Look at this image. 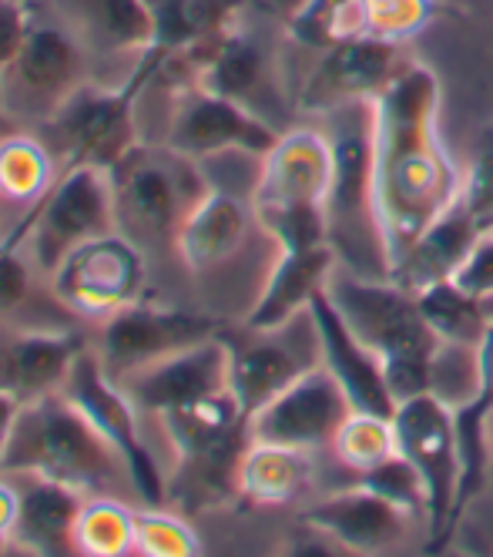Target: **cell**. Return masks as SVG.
Masks as SVG:
<instances>
[{
  "instance_id": "1",
  "label": "cell",
  "mask_w": 493,
  "mask_h": 557,
  "mask_svg": "<svg viewBox=\"0 0 493 557\" xmlns=\"http://www.w3.org/2000/svg\"><path fill=\"white\" fill-rule=\"evenodd\" d=\"M436 82L420 64L403 67L373 98L377 212L390 275L417 235L460 198L464 182L433 135Z\"/></svg>"
},
{
  "instance_id": "2",
  "label": "cell",
  "mask_w": 493,
  "mask_h": 557,
  "mask_svg": "<svg viewBox=\"0 0 493 557\" xmlns=\"http://www.w3.org/2000/svg\"><path fill=\"white\" fill-rule=\"evenodd\" d=\"M0 470H27L67 484L77 494H114L121 481L135 484L128 457L64 389L21 404L8 447L0 454Z\"/></svg>"
},
{
  "instance_id": "3",
  "label": "cell",
  "mask_w": 493,
  "mask_h": 557,
  "mask_svg": "<svg viewBox=\"0 0 493 557\" xmlns=\"http://www.w3.org/2000/svg\"><path fill=\"white\" fill-rule=\"evenodd\" d=\"M322 289L356 339L380 356L396 404L433 393V360L443 343L423 320L414 293L396 283L383 286L353 272H329Z\"/></svg>"
},
{
  "instance_id": "4",
  "label": "cell",
  "mask_w": 493,
  "mask_h": 557,
  "mask_svg": "<svg viewBox=\"0 0 493 557\" xmlns=\"http://www.w3.org/2000/svg\"><path fill=\"white\" fill-rule=\"evenodd\" d=\"M266 172L256 188V212L282 249H312L325 238V198L333 178L329 138L299 132L279 138L266 154Z\"/></svg>"
},
{
  "instance_id": "5",
  "label": "cell",
  "mask_w": 493,
  "mask_h": 557,
  "mask_svg": "<svg viewBox=\"0 0 493 557\" xmlns=\"http://www.w3.org/2000/svg\"><path fill=\"white\" fill-rule=\"evenodd\" d=\"M393 436H396V450L420 470L427 484L430 544L440 547L446 534L457 528V497L464 481L454 407L436 393L403 400L396 404L393 413Z\"/></svg>"
},
{
  "instance_id": "6",
  "label": "cell",
  "mask_w": 493,
  "mask_h": 557,
  "mask_svg": "<svg viewBox=\"0 0 493 557\" xmlns=\"http://www.w3.org/2000/svg\"><path fill=\"white\" fill-rule=\"evenodd\" d=\"M185 154L169 148V154L128 148L108 169L111 191H114V222L121 235L135 246H155L164 238H175L182 222L188 219L192 206L185 209Z\"/></svg>"
},
{
  "instance_id": "7",
  "label": "cell",
  "mask_w": 493,
  "mask_h": 557,
  "mask_svg": "<svg viewBox=\"0 0 493 557\" xmlns=\"http://www.w3.org/2000/svg\"><path fill=\"white\" fill-rule=\"evenodd\" d=\"M88 48L67 24L27 30L17 58L0 74V111L8 117L51 122L81 91Z\"/></svg>"
},
{
  "instance_id": "8",
  "label": "cell",
  "mask_w": 493,
  "mask_h": 557,
  "mask_svg": "<svg viewBox=\"0 0 493 557\" xmlns=\"http://www.w3.org/2000/svg\"><path fill=\"white\" fill-rule=\"evenodd\" d=\"M349 413L356 410L343 393L340 380L325 367H309L303 376H296L266 407H259L245 420V441L259 447L309 454L319 447H333Z\"/></svg>"
},
{
  "instance_id": "9",
  "label": "cell",
  "mask_w": 493,
  "mask_h": 557,
  "mask_svg": "<svg viewBox=\"0 0 493 557\" xmlns=\"http://www.w3.org/2000/svg\"><path fill=\"white\" fill-rule=\"evenodd\" d=\"M30 222L34 225H24L17 235L37 228L34 252L45 269H58L74 249L91 243V238L108 235L114 222V191L108 169L77 165L64 172L54 188L37 198Z\"/></svg>"
},
{
  "instance_id": "10",
  "label": "cell",
  "mask_w": 493,
  "mask_h": 557,
  "mask_svg": "<svg viewBox=\"0 0 493 557\" xmlns=\"http://www.w3.org/2000/svg\"><path fill=\"white\" fill-rule=\"evenodd\" d=\"M125 400L141 413H169L205 396L229 389V343L222 333L161 356L125 376H118Z\"/></svg>"
},
{
  "instance_id": "11",
  "label": "cell",
  "mask_w": 493,
  "mask_h": 557,
  "mask_svg": "<svg viewBox=\"0 0 493 557\" xmlns=\"http://www.w3.org/2000/svg\"><path fill=\"white\" fill-rule=\"evenodd\" d=\"M215 336L212 320H198L188 312H169V309H145V306H125L111 312V320L101 330V370L118 380L145 363H155L161 356L178 352L185 346H195L201 339Z\"/></svg>"
},
{
  "instance_id": "12",
  "label": "cell",
  "mask_w": 493,
  "mask_h": 557,
  "mask_svg": "<svg viewBox=\"0 0 493 557\" xmlns=\"http://www.w3.org/2000/svg\"><path fill=\"white\" fill-rule=\"evenodd\" d=\"M164 145L185 158L225 154V151L269 154L279 145V135L245 104L195 88L178 101L175 117L169 125V141Z\"/></svg>"
},
{
  "instance_id": "13",
  "label": "cell",
  "mask_w": 493,
  "mask_h": 557,
  "mask_svg": "<svg viewBox=\"0 0 493 557\" xmlns=\"http://www.w3.org/2000/svg\"><path fill=\"white\" fill-rule=\"evenodd\" d=\"M309 315H312V330H316L322 367L340 380L353 410L393 420L396 400H393V393L386 386V373H383L380 356L356 339V333L346 326V320L333 306V299L325 296V289H319L312 296Z\"/></svg>"
},
{
  "instance_id": "14",
  "label": "cell",
  "mask_w": 493,
  "mask_h": 557,
  "mask_svg": "<svg viewBox=\"0 0 493 557\" xmlns=\"http://www.w3.org/2000/svg\"><path fill=\"white\" fill-rule=\"evenodd\" d=\"M303 517L309 528L322 531L329 541L343 544L353 554L396 550L399 544H406L409 521H420V517L399 510L362 484L312 504Z\"/></svg>"
},
{
  "instance_id": "15",
  "label": "cell",
  "mask_w": 493,
  "mask_h": 557,
  "mask_svg": "<svg viewBox=\"0 0 493 557\" xmlns=\"http://www.w3.org/2000/svg\"><path fill=\"white\" fill-rule=\"evenodd\" d=\"M61 265L67 272L71 302L88 309H101V306H111L114 312L125 309L141 283L135 243H128L125 235L91 238V243L74 249Z\"/></svg>"
},
{
  "instance_id": "16",
  "label": "cell",
  "mask_w": 493,
  "mask_h": 557,
  "mask_svg": "<svg viewBox=\"0 0 493 557\" xmlns=\"http://www.w3.org/2000/svg\"><path fill=\"white\" fill-rule=\"evenodd\" d=\"M396 74V41H386L377 34L349 37V41L329 48L309 85V101L340 104L356 98H377Z\"/></svg>"
},
{
  "instance_id": "17",
  "label": "cell",
  "mask_w": 493,
  "mask_h": 557,
  "mask_svg": "<svg viewBox=\"0 0 493 557\" xmlns=\"http://www.w3.org/2000/svg\"><path fill=\"white\" fill-rule=\"evenodd\" d=\"M480 225L470 219V212L460 206V198L449 206L443 215H436L420 235L417 243L409 246V252L403 256V262L393 269V283L420 293L433 283H443V278H454L457 269L464 265V259L473 252L477 238H480Z\"/></svg>"
},
{
  "instance_id": "18",
  "label": "cell",
  "mask_w": 493,
  "mask_h": 557,
  "mask_svg": "<svg viewBox=\"0 0 493 557\" xmlns=\"http://www.w3.org/2000/svg\"><path fill=\"white\" fill-rule=\"evenodd\" d=\"M336 265V249L322 243L312 249H282L279 265L272 269L262 299L249 312V330H282L293 323L303 309H309L312 296L325 286L329 272Z\"/></svg>"
},
{
  "instance_id": "19",
  "label": "cell",
  "mask_w": 493,
  "mask_h": 557,
  "mask_svg": "<svg viewBox=\"0 0 493 557\" xmlns=\"http://www.w3.org/2000/svg\"><path fill=\"white\" fill-rule=\"evenodd\" d=\"M249 333H256V339L235 346L229 343V389L238 400L245 420L309 370L289 346L272 336L275 330H249Z\"/></svg>"
},
{
  "instance_id": "20",
  "label": "cell",
  "mask_w": 493,
  "mask_h": 557,
  "mask_svg": "<svg viewBox=\"0 0 493 557\" xmlns=\"http://www.w3.org/2000/svg\"><path fill=\"white\" fill-rule=\"evenodd\" d=\"M64 24L95 54H132L151 48V11L145 0H58Z\"/></svg>"
},
{
  "instance_id": "21",
  "label": "cell",
  "mask_w": 493,
  "mask_h": 557,
  "mask_svg": "<svg viewBox=\"0 0 493 557\" xmlns=\"http://www.w3.org/2000/svg\"><path fill=\"white\" fill-rule=\"evenodd\" d=\"M11 531L17 544L40 554H67L81 531V494L67 484L37 476V484L17 494Z\"/></svg>"
},
{
  "instance_id": "22",
  "label": "cell",
  "mask_w": 493,
  "mask_h": 557,
  "mask_svg": "<svg viewBox=\"0 0 493 557\" xmlns=\"http://www.w3.org/2000/svg\"><path fill=\"white\" fill-rule=\"evenodd\" d=\"M85 349L77 336H40L27 333L0 352V389H8L17 400H34L51 389H61L71 363Z\"/></svg>"
},
{
  "instance_id": "23",
  "label": "cell",
  "mask_w": 493,
  "mask_h": 557,
  "mask_svg": "<svg viewBox=\"0 0 493 557\" xmlns=\"http://www.w3.org/2000/svg\"><path fill=\"white\" fill-rule=\"evenodd\" d=\"M245 228H249V215L238 198L225 191L201 195L178 232L182 256L192 269H209L242 246Z\"/></svg>"
},
{
  "instance_id": "24",
  "label": "cell",
  "mask_w": 493,
  "mask_h": 557,
  "mask_svg": "<svg viewBox=\"0 0 493 557\" xmlns=\"http://www.w3.org/2000/svg\"><path fill=\"white\" fill-rule=\"evenodd\" d=\"M414 296L420 302L423 320L430 323V330L436 333V339L443 346L480 349V343L493 323V320H486L483 299L470 296L464 286L454 283V278H443V283H433Z\"/></svg>"
},
{
  "instance_id": "25",
  "label": "cell",
  "mask_w": 493,
  "mask_h": 557,
  "mask_svg": "<svg viewBox=\"0 0 493 557\" xmlns=\"http://www.w3.org/2000/svg\"><path fill=\"white\" fill-rule=\"evenodd\" d=\"M252 454L242 460L238 484L245 494H256L262 500H285L293 497L306 476V454L282 450V447H259L249 444Z\"/></svg>"
},
{
  "instance_id": "26",
  "label": "cell",
  "mask_w": 493,
  "mask_h": 557,
  "mask_svg": "<svg viewBox=\"0 0 493 557\" xmlns=\"http://www.w3.org/2000/svg\"><path fill=\"white\" fill-rule=\"evenodd\" d=\"M359 484L369 487L373 494H380L383 500L396 504L399 510L420 517V521H430V497H427V484L420 470L409 463L399 450L390 454L383 463L369 467L359 473Z\"/></svg>"
},
{
  "instance_id": "27",
  "label": "cell",
  "mask_w": 493,
  "mask_h": 557,
  "mask_svg": "<svg viewBox=\"0 0 493 557\" xmlns=\"http://www.w3.org/2000/svg\"><path fill=\"white\" fill-rule=\"evenodd\" d=\"M336 457L353 467L356 473L383 463L390 454H396V436H393V420L369 417V413H349V420L340 426L333 441Z\"/></svg>"
},
{
  "instance_id": "28",
  "label": "cell",
  "mask_w": 493,
  "mask_h": 557,
  "mask_svg": "<svg viewBox=\"0 0 493 557\" xmlns=\"http://www.w3.org/2000/svg\"><path fill=\"white\" fill-rule=\"evenodd\" d=\"M430 14V0H366V24L369 34L399 41L414 34Z\"/></svg>"
},
{
  "instance_id": "29",
  "label": "cell",
  "mask_w": 493,
  "mask_h": 557,
  "mask_svg": "<svg viewBox=\"0 0 493 557\" xmlns=\"http://www.w3.org/2000/svg\"><path fill=\"white\" fill-rule=\"evenodd\" d=\"M460 206L470 212V219L480 225V232L493 228V145L480 151L473 169L464 178L460 188Z\"/></svg>"
},
{
  "instance_id": "30",
  "label": "cell",
  "mask_w": 493,
  "mask_h": 557,
  "mask_svg": "<svg viewBox=\"0 0 493 557\" xmlns=\"http://www.w3.org/2000/svg\"><path fill=\"white\" fill-rule=\"evenodd\" d=\"M454 283L464 286V289H467L470 296H477V299L493 296V228L483 232V235L477 238L473 252H470V256L464 259V265L457 269Z\"/></svg>"
},
{
  "instance_id": "31",
  "label": "cell",
  "mask_w": 493,
  "mask_h": 557,
  "mask_svg": "<svg viewBox=\"0 0 493 557\" xmlns=\"http://www.w3.org/2000/svg\"><path fill=\"white\" fill-rule=\"evenodd\" d=\"M30 30V14L24 0H0V74L17 58Z\"/></svg>"
},
{
  "instance_id": "32",
  "label": "cell",
  "mask_w": 493,
  "mask_h": 557,
  "mask_svg": "<svg viewBox=\"0 0 493 557\" xmlns=\"http://www.w3.org/2000/svg\"><path fill=\"white\" fill-rule=\"evenodd\" d=\"M27 296V265L14 256V246H0V312H14Z\"/></svg>"
},
{
  "instance_id": "33",
  "label": "cell",
  "mask_w": 493,
  "mask_h": 557,
  "mask_svg": "<svg viewBox=\"0 0 493 557\" xmlns=\"http://www.w3.org/2000/svg\"><path fill=\"white\" fill-rule=\"evenodd\" d=\"M17 410H21L17 396H11L8 389H0V454H4V447H8V436H11Z\"/></svg>"
},
{
  "instance_id": "34",
  "label": "cell",
  "mask_w": 493,
  "mask_h": 557,
  "mask_svg": "<svg viewBox=\"0 0 493 557\" xmlns=\"http://www.w3.org/2000/svg\"><path fill=\"white\" fill-rule=\"evenodd\" d=\"M256 4H266V8H279L282 14H289V17H293V14H296V11H299L303 4H306V0H256Z\"/></svg>"
},
{
  "instance_id": "35",
  "label": "cell",
  "mask_w": 493,
  "mask_h": 557,
  "mask_svg": "<svg viewBox=\"0 0 493 557\" xmlns=\"http://www.w3.org/2000/svg\"><path fill=\"white\" fill-rule=\"evenodd\" d=\"M8 135H11V117H8L4 111H0V145L8 141Z\"/></svg>"
},
{
  "instance_id": "36",
  "label": "cell",
  "mask_w": 493,
  "mask_h": 557,
  "mask_svg": "<svg viewBox=\"0 0 493 557\" xmlns=\"http://www.w3.org/2000/svg\"><path fill=\"white\" fill-rule=\"evenodd\" d=\"M486 433H490V436H486V454L493 457V413H490V420H486Z\"/></svg>"
},
{
  "instance_id": "37",
  "label": "cell",
  "mask_w": 493,
  "mask_h": 557,
  "mask_svg": "<svg viewBox=\"0 0 493 557\" xmlns=\"http://www.w3.org/2000/svg\"><path fill=\"white\" fill-rule=\"evenodd\" d=\"M0 544H4V537H0Z\"/></svg>"
}]
</instances>
